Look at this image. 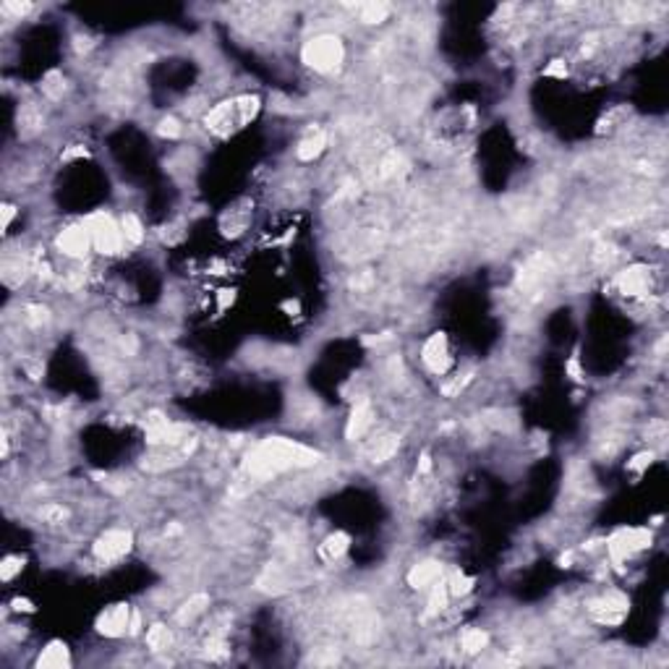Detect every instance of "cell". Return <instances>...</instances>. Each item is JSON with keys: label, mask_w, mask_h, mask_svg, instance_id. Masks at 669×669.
I'll use <instances>...</instances> for the list:
<instances>
[{"label": "cell", "mask_w": 669, "mask_h": 669, "mask_svg": "<svg viewBox=\"0 0 669 669\" xmlns=\"http://www.w3.org/2000/svg\"><path fill=\"white\" fill-rule=\"evenodd\" d=\"M314 450L304 447L298 442L283 440V437H269V440L259 442L257 447L249 452V473L254 476H275V473H283L288 468H296V466H311L316 463Z\"/></svg>", "instance_id": "cell-1"}, {"label": "cell", "mask_w": 669, "mask_h": 669, "mask_svg": "<svg viewBox=\"0 0 669 669\" xmlns=\"http://www.w3.org/2000/svg\"><path fill=\"white\" fill-rule=\"evenodd\" d=\"M259 107H262V100H259L257 95L230 97V100L215 105L210 113L204 115V126H207L215 136L225 139V136L241 131L243 126H249L251 121L257 118Z\"/></svg>", "instance_id": "cell-2"}, {"label": "cell", "mask_w": 669, "mask_h": 669, "mask_svg": "<svg viewBox=\"0 0 669 669\" xmlns=\"http://www.w3.org/2000/svg\"><path fill=\"white\" fill-rule=\"evenodd\" d=\"M301 60L309 68H314L316 74H334L337 68L343 66L345 48L334 34H316V37H311L304 45Z\"/></svg>", "instance_id": "cell-3"}, {"label": "cell", "mask_w": 669, "mask_h": 669, "mask_svg": "<svg viewBox=\"0 0 669 669\" xmlns=\"http://www.w3.org/2000/svg\"><path fill=\"white\" fill-rule=\"evenodd\" d=\"M86 225V230H89V236H92V246H95L97 254H102V257H115V254H121V249H123V230H121V222L113 220V215H107V212H92V215H86L84 220H81Z\"/></svg>", "instance_id": "cell-4"}, {"label": "cell", "mask_w": 669, "mask_h": 669, "mask_svg": "<svg viewBox=\"0 0 669 669\" xmlns=\"http://www.w3.org/2000/svg\"><path fill=\"white\" fill-rule=\"evenodd\" d=\"M131 546H134V534H131V531H126V528H110V531H105V534L95 541L92 555H95L100 562L113 565V562H121V560L131 552Z\"/></svg>", "instance_id": "cell-5"}, {"label": "cell", "mask_w": 669, "mask_h": 669, "mask_svg": "<svg viewBox=\"0 0 669 669\" xmlns=\"http://www.w3.org/2000/svg\"><path fill=\"white\" fill-rule=\"evenodd\" d=\"M131 614H134V609L128 604H110L97 614V633L105 635V638H123L131 630Z\"/></svg>", "instance_id": "cell-6"}, {"label": "cell", "mask_w": 669, "mask_h": 669, "mask_svg": "<svg viewBox=\"0 0 669 669\" xmlns=\"http://www.w3.org/2000/svg\"><path fill=\"white\" fill-rule=\"evenodd\" d=\"M58 249H60V254H66L71 259H84L89 251L95 249L92 246V236H89L84 222H76V225H68V228L60 230Z\"/></svg>", "instance_id": "cell-7"}, {"label": "cell", "mask_w": 669, "mask_h": 669, "mask_svg": "<svg viewBox=\"0 0 669 669\" xmlns=\"http://www.w3.org/2000/svg\"><path fill=\"white\" fill-rule=\"evenodd\" d=\"M651 283H654V275H651L649 267L643 264H633V267L622 269L620 275L614 278V285L620 290L622 296H630V298H641L646 293H651Z\"/></svg>", "instance_id": "cell-8"}, {"label": "cell", "mask_w": 669, "mask_h": 669, "mask_svg": "<svg viewBox=\"0 0 669 669\" xmlns=\"http://www.w3.org/2000/svg\"><path fill=\"white\" fill-rule=\"evenodd\" d=\"M421 361L426 363V369H429L431 374H445L452 366V356H450V348H447V334H431L429 340L424 343V348H421Z\"/></svg>", "instance_id": "cell-9"}, {"label": "cell", "mask_w": 669, "mask_h": 669, "mask_svg": "<svg viewBox=\"0 0 669 669\" xmlns=\"http://www.w3.org/2000/svg\"><path fill=\"white\" fill-rule=\"evenodd\" d=\"M442 578V562L437 560H424L408 570V586L416 591H429L431 586Z\"/></svg>", "instance_id": "cell-10"}, {"label": "cell", "mask_w": 669, "mask_h": 669, "mask_svg": "<svg viewBox=\"0 0 669 669\" xmlns=\"http://www.w3.org/2000/svg\"><path fill=\"white\" fill-rule=\"evenodd\" d=\"M374 424V411H372V403L369 400H361L353 405V411H351V419H348V424H345V437L351 442L361 440L366 431L372 429Z\"/></svg>", "instance_id": "cell-11"}, {"label": "cell", "mask_w": 669, "mask_h": 669, "mask_svg": "<svg viewBox=\"0 0 669 669\" xmlns=\"http://www.w3.org/2000/svg\"><path fill=\"white\" fill-rule=\"evenodd\" d=\"M39 669H68L71 667V651L63 641H50L37 656Z\"/></svg>", "instance_id": "cell-12"}, {"label": "cell", "mask_w": 669, "mask_h": 669, "mask_svg": "<svg viewBox=\"0 0 669 669\" xmlns=\"http://www.w3.org/2000/svg\"><path fill=\"white\" fill-rule=\"evenodd\" d=\"M325 147H327V134L322 128H311V131H306V136L298 142L296 157L301 163H311V160H316L319 154L325 152Z\"/></svg>", "instance_id": "cell-13"}, {"label": "cell", "mask_w": 669, "mask_h": 669, "mask_svg": "<svg viewBox=\"0 0 669 669\" xmlns=\"http://www.w3.org/2000/svg\"><path fill=\"white\" fill-rule=\"evenodd\" d=\"M348 549H351V536L345 534V531H334V534H330L325 541H322L319 555L325 557V560H340Z\"/></svg>", "instance_id": "cell-14"}, {"label": "cell", "mask_w": 669, "mask_h": 669, "mask_svg": "<svg viewBox=\"0 0 669 669\" xmlns=\"http://www.w3.org/2000/svg\"><path fill=\"white\" fill-rule=\"evenodd\" d=\"M207 604H210V596H207V593H196V596H191V599L175 612V622H181V625L194 622V617H199V614L207 609Z\"/></svg>", "instance_id": "cell-15"}, {"label": "cell", "mask_w": 669, "mask_h": 669, "mask_svg": "<svg viewBox=\"0 0 669 669\" xmlns=\"http://www.w3.org/2000/svg\"><path fill=\"white\" fill-rule=\"evenodd\" d=\"M147 646H149V651H154V654H160V651H168L173 646V633L168 625H163V622H157V625H152L149 630H147Z\"/></svg>", "instance_id": "cell-16"}, {"label": "cell", "mask_w": 669, "mask_h": 669, "mask_svg": "<svg viewBox=\"0 0 669 669\" xmlns=\"http://www.w3.org/2000/svg\"><path fill=\"white\" fill-rule=\"evenodd\" d=\"M487 646H489V633L481 630V628H468V630H463V635H460V649L466 651V654H481Z\"/></svg>", "instance_id": "cell-17"}, {"label": "cell", "mask_w": 669, "mask_h": 669, "mask_svg": "<svg viewBox=\"0 0 669 669\" xmlns=\"http://www.w3.org/2000/svg\"><path fill=\"white\" fill-rule=\"evenodd\" d=\"M445 581H447V591L452 599H463V596H468V593L473 591V586H476V581H473L471 575L463 573V570H452L450 578H445Z\"/></svg>", "instance_id": "cell-18"}, {"label": "cell", "mask_w": 669, "mask_h": 669, "mask_svg": "<svg viewBox=\"0 0 669 669\" xmlns=\"http://www.w3.org/2000/svg\"><path fill=\"white\" fill-rule=\"evenodd\" d=\"M452 599L447 591V581L445 578H440L437 583L429 588V602H426V614H440L445 607H447V602Z\"/></svg>", "instance_id": "cell-19"}, {"label": "cell", "mask_w": 669, "mask_h": 669, "mask_svg": "<svg viewBox=\"0 0 669 669\" xmlns=\"http://www.w3.org/2000/svg\"><path fill=\"white\" fill-rule=\"evenodd\" d=\"M121 230H123L126 243H131V246H139V243L144 241V225L134 212H123V217H121Z\"/></svg>", "instance_id": "cell-20"}, {"label": "cell", "mask_w": 669, "mask_h": 669, "mask_svg": "<svg viewBox=\"0 0 669 669\" xmlns=\"http://www.w3.org/2000/svg\"><path fill=\"white\" fill-rule=\"evenodd\" d=\"M358 16H361L363 24H382V21H387V16H390V6L372 0V3H363Z\"/></svg>", "instance_id": "cell-21"}, {"label": "cell", "mask_w": 669, "mask_h": 669, "mask_svg": "<svg viewBox=\"0 0 669 669\" xmlns=\"http://www.w3.org/2000/svg\"><path fill=\"white\" fill-rule=\"evenodd\" d=\"M63 89H66V79L60 71H50L48 76L42 79V95L50 97V100H60Z\"/></svg>", "instance_id": "cell-22"}, {"label": "cell", "mask_w": 669, "mask_h": 669, "mask_svg": "<svg viewBox=\"0 0 669 669\" xmlns=\"http://www.w3.org/2000/svg\"><path fill=\"white\" fill-rule=\"evenodd\" d=\"M395 452H398V437H382V440H377V445H374L372 460L374 463H384V460L392 458Z\"/></svg>", "instance_id": "cell-23"}, {"label": "cell", "mask_w": 669, "mask_h": 669, "mask_svg": "<svg viewBox=\"0 0 669 669\" xmlns=\"http://www.w3.org/2000/svg\"><path fill=\"white\" fill-rule=\"evenodd\" d=\"M21 570H24V557L8 555L3 562H0V581H3V583H11Z\"/></svg>", "instance_id": "cell-24"}, {"label": "cell", "mask_w": 669, "mask_h": 669, "mask_svg": "<svg viewBox=\"0 0 669 669\" xmlns=\"http://www.w3.org/2000/svg\"><path fill=\"white\" fill-rule=\"evenodd\" d=\"M157 134L163 136V139H181L183 136V126L178 118H173V115H168V118H163L160 123H157Z\"/></svg>", "instance_id": "cell-25"}, {"label": "cell", "mask_w": 669, "mask_h": 669, "mask_svg": "<svg viewBox=\"0 0 669 669\" xmlns=\"http://www.w3.org/2000/svg\"><path fill=\"white\" fill-rule=\"evenodd\" d=\"M651 463H654V452H638L633 460H628V471H633V473H643V471L649 468Z\"/></svg>", "instance_id": "cell-26"}, {"label": "cell", "mask_w": 669, "mask_h": 669, "mask_svg": "<svg viewBox=\"0 0 669 669\" xmlns=\"http://www.w3.org/2000/svg\"><path fill=\"white\" fill-rule=\"evenodd\" d=\"M544 76L546 79H565L567 76V66H565V60H552V63L544 68Z\"/></svg>", "instance_id": "cell-27"}, {"label": "cell", "mask_w": 669, "mask_h": 669, "mask_svg": "<svg viewBox=\"0 0 669 669\" xmlns=\"http://www.w3.org/2000/svg\"><path fill=\"white\" fill-rule=\"evenodd\" d=\"M42 518L50 520V523H60V520L66 518V510L60 505H48V507H42Z\"/></svg>", "instance_id": "cell-28"}, {"label": "cell", "mask_w": 669, "mask_h": 669, "mask_svg": "<svg viewBox=\"0 0 669 669\" xmlns=\"http://www.w3.org/2000/svg\"><path fill=\"white\" fill-rule=\"evenodd\" d=\"M86 154H89V152H86V149H84V147H81V144H74V147H68L66 152L60 154V160H63V163H71V160H79V157H86Z\"/></svg>", "instance_id": "cell-29"}, {"label": "cell", "mask_w": 669, "mask_h": 669, "mask_svg": "<svg viewBox=\"0 0 669 669\" xmlns=\"http://www.w3.org/2000/svg\"><path fill=\"white\" fill-rule=\"evenodd\" d=\"M3 11L13 13V16H24V13L32 11V3H3Z\"/></svg>", "instance_id": "cell-30"}, {"label": "cell", "mask_w": 669, "mask_h": 669, "mask_svg": "<svg viewBox=\"0 0 669 669\" xmlns=\"http://www.w3.org/2000/svg\"><path fill=\"white\" fill-rule=\"evenodd\" d=\"M13 217H16V207H13V204H3V220H0V228L8 230Z\"/></svg>", "instance_id": "cell-31"}, {"label": "cell", "mask_w": 669, "mask_h": 669, "mask_svg": "<svg viewBox=\"0 0 669 669\" xmlns=\"http://www.w3.org/2000/svg\"><path fill=\"white\" fill-rule=\"evenodd\" d=\"M11 607H13L16 612H27V614L34 612V604L29 602V599H21V596H19V599H13V604H11Z\"/></svg>", "instance_id": "cell-32"}, {"label": "cell", "mask_w": 669, "mask_h": 669, "mask_svg": "<svg viewBox=\"0 0 669 669\" xmlns=\"http://www.w3.org/2000/svg\"><path fill=\"white\" fill-rule=\"evenodd\" d=\"M567 374H570L573 379H583V374H581V366H578V356H573V358H570V363H567Z\"/></svg>", "instance_id": "cell-33"}, {"label": "cell", "mask_w": 669, "mask_h": 669, "mask_svg": "<svg viewBox=\"0 0 669 669\" xmlns=\"http://www.w3.org/2000/svg\"><path fill=\"white\" fill-rule=\"evenodd\" d=\"M431 471V455L429 452H421V463H419V473L424 476V473H429Z\"/></svg>", "instance_id": "cell-34"}, {"label": "cell", "mask_w": 669, "mask_h": 669, "mask_svg": "<svg viewBox=\"0 0 669 669\" xmlns=\"http://www.w3.org/2000/svg\"><path fill=\"white\" fill-rule=\"evenodd\" d=\"M233 298H236L233 296V290H220V298H217V301H220V311H225V309L233 304Z\"/></svg>", "instance_id": "cell-35"}, {"label": "cell", "mask_w": 669, "mask_h": 669, "mask_svg": "<svg viewBox=\"0 0 669 669\" xmlns=\"http://www.w3.org/2000/svg\"><path fill=\"white\" fill-rule=\"evenodd\" d=\"M283 309H285V311H290V314H298V311H301L298 301H285V304H283Z\"/></svg>", "instance_id": "cell-36"}]
</instances>
